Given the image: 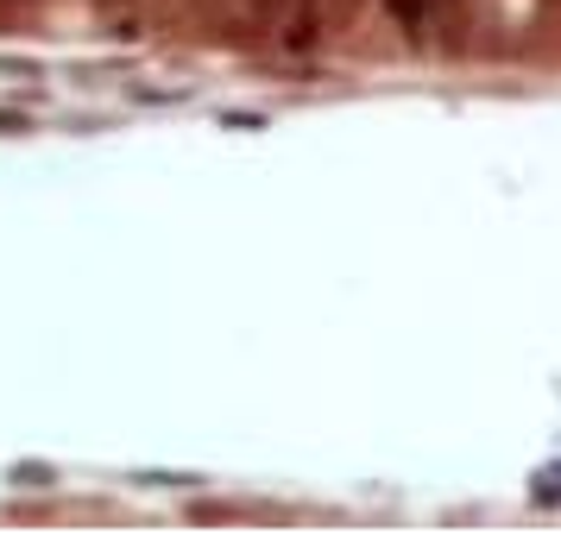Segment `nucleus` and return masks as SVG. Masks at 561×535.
<instances>
[{"instance_id": "f257e3e1", "label": "nucleus", "mask_w": 561, "mask_h": 535, "mask_svg": "<svg viewBox=\"0 0 561 535\" xmlns=\"http://www.w3.org/2000/svg\"><path fill=\"white\" fill-rule=\"evenodd\" d=\"M247 7H272V0H247Z\"/></svg>"}]
</instances>
